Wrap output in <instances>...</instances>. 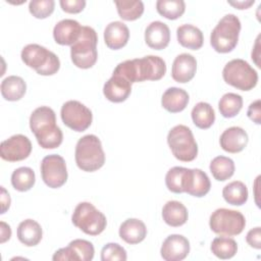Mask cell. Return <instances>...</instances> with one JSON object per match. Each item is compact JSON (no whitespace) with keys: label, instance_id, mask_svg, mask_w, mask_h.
Wrapping results in <instances>:
<instances>
[{"label":"cell","instance_id":"1","mask_svg":"<svg viewBox=\"0 0 261 261\" xmlns=\"http://www.w3.org/2000/svg\"><path fill=\"white\" fill-rule=\"evenodd\" d=\"M165 72V61L161 57L154 55L125 60L117 64L113 70V74L121 75L132 84L145 81H158L162 79Z\"/></svg>","mask_w":261,"mask_h":261},{"label":"cell","instance_id":"2","mask_svg":"<svg viewBox=\"0 0 261 261\" xmlns=\"http://www.w3.org/2000/svg\"><path fill=\"white\" fill-rule=\"evenodd\" d=\"M30 127L43 149H55L61 145L63 134L56 124V115L52 108H36L30 117Z\"/></svg>","mask_w":261,"mask_h":261},{"label":"cell","instance_id":"3","mask_svg":"<svg viewBox=\"0 0 261 261\" xmlns=\"http://www.w3.org/2000/svg\"><path fill=\"white\" fill-rule=\"evenodd\" d=\"M75 163L80 169L93 172L100 169L105 163V153L100 139L95 135H86L75 146Z\"/></svg>","mask_w":261,"mask_h":261},{"label":"cell","instance_id":"4","mask_svg":"<svg viewBox=\"0 0 261 261\" xmlns=\"http://www.w3.org/2000/svg\"><path fill=\"white\" fill-rule=\"evenodd\" d=\"M241 21L234 14L224 15L212 30L210 44L218 53H228L238 45Z\"/></svg>","mask_w":261,"mask_h":261},{"label":"cell","instance_id":"5","mask_svg":"<svg viewBox=\"0 0 261 261\" xmlns=\"http://www.w3.org/2000/svg\"><path fill=\"white\" fill-rule=\"evenodd\" d=\"M98 37L96 31L88 25H83L79 40L70 46V57L72 63L83 69L92 67L98 58Z\"/></svg>","mask_w":261,"mask_h":261},{"label":"cell","instance_id":"6","mask_svg":"<svg viewBox=\"0 0 261 261\" xmlns=\"http://www.w3.org/2000/svg\"><path fill=\"white\" fill-rule=\"evenodd\" d=\"M21 60L41 75L55 74L60 68V60L55 53L38 44H29L21 50Z\"/></svg>","mask_w":261,"mask_h":261},{"label":"cell","instance_id":"7","mask_svg":"<svg viewBox=\"0 0 261 261\" xmlns=\"http://www.w3.org/2000/svg\"><path fill=\"white\" fill-rule=\"evenodd\" d=\"M71 221L73 225L90 236L100 234L107 225L106 216L90 202H81L76 205Z\"/></svg>","mask_w":261,"mask_h":261},{"label":"cell","instance_id":"8","mask_svg":"<svg viewBox=\"0 0 261 261\" xmlns=\"http://www.w3.org/2000/svg\"><path fill=\"white\" fill-rule=\"evenodd\" d=\"M167 143L173 156L179 161H193L198 154V145L192 130L184 125L173 126L167 135Z\"/></svg>","mask_w":261,"mask_h":261},{"label":"cell","instance_id":"9","mask_svg":"<svg viewBox=\"0 0 261 261\" xmlns=\"http://www.w3.org/2000/svg\"><path fill=\"white\" fill-rule=\"evenodd\" d=\"M224 82L238 90L250 91L258 82L257 71L244 59H232L227 62L222 70Z\"/></svg>","mask_w":261,"mask_h":261},{"label":"cell","instance_id":"10","mask_svg":"<svg viewBox=\"0 0 261 261\" xmlns=\"http://www.w3.org/2000/svg\"><path fill=\"white\" fill-rule=\"evenodd\" d=\"M209 225L211 230L219 236L233 237L244 230L246 219L240 211L219 208L210 215Z\"/></svg>","mask_w":261,"mask_h":261},{"label":"cell","instance_id":"11","mask_svg":"<svg viewBox=\"0 0 261 261\" xmlns=\"http://www.w3.org/2000/svg\"><path fill=\"white\" fill-rule=\"evenodd\" d=\"M63 123L75 132L86 130L92 123V111L83 103L76 100L65 102L60 111Z\"/></svg>","mask_w":261,"mask_h":261},{"label":"cell","instance_id":"12","mask_svg":"<svg viewBox=\"0 0 261 261\" xmlns=\"http://www.w3.org/2000/svg\"><path fill=\"white\" fill-rule=\"evenodd\" d=\"M42 179L51 189L62 187L67 180V168L63 157L57 154L47 155L41 162Z\"/></svg>","mask_w":261,"mask_h":261},{"label":"cell","instance_id":"13","mask_svg":"<svg viewBox=\"0 0 261 261\" xmlns=\"http://www.w3.org/2000/svg\"><path fill=\"white\" fill-rule=\"evenodd\" d=\"M32 152V143L23 135L17 134L4 140L0 146L1 158L5 161L16 162L30 156Z\"/></svg>","mask_w":261,"mask_h":261},{"label":"cell","instance_id":"14","mask_svg":"<svg viewBox=\"0 0 261 261\" xmlns=\"http://www.w3.org/2000/svg\"><path fill=\"white\" fill-rule=\"evenodd\" d=\"M95 249L91 242L76 239L71 241L67 247L57 250L52 259L54 261L77 260V261H91L94 258Z\"/></svg>","mask_w":261,"mask_h":261},{"label":"cell","instance_id":"15","mask_svg":"<svg viewBox=\"0 0 261 261\" xmlns=\"http://www.w3.org/2000/svg\"><path fill=\"white\" fill-rule=\"evenodd\" d=\"M190 253V242L181 234H170L162 243L160 254L165 261L184 260Z\"/></svg>","mask_w":261,"mask_h":261},{"label":"cell","instance_id":"16","mask_svg":"<svg viewBox=\"0 0 261 261\" xmlns=\"http://www.w3.org/2000/svg\"><path fill=\"white\" fill-rule=\"evenodd\" d=\"M211 182L208 175L199 168H188L185 179V193L194 197H204L210 191Z\"/></svg>","mask_w":261,"mask_h":261},{"label":"cell","instance_id":"17","mask_svg":"<svg viewBox=\"0 0 261 261\" xmlns=\"http://www.w3.org/2000/svg\"><path fill=\"white\" fill-rule=\"evenodd\" d=\"M197 60L189 53H181L177 55L172 63L171 76L172 79L180 84L190 82L196 73Z\"/></svg>","mask_w":261,"mask_h":261},{"label":"cell","instance_id":"18","mask_svg":"<svg viewBox=\"0 0 261 261\" xmlns=\"http://www.w3.org/2000/svg\"><path fill=\"white\" fill-rule=\"evenodd\" d=\"M130 92L132 83L125 77L113 73L103 87V94L106 99L114 103L125 101L130 95Z\"/></svg>","mask_w":261,"mask_h":261},{"label":"cell","instance_id":"19","mask_svg":"<svg viewBox=\"0 0 261 261\" xmlns=\"http://www.w3.org/2000/svg\"><path fill=\"white\" fill-rule=\"evenodd\" d=\"M83 25L74 19L65 18L57 22L53 29V37L59 45L72 46L80 38Z\"/></svg>","mask_w":261,"mask_h":261},{"label":"cell","instance_id":"20","mask_svg":"<svg viewBox=\"0 0 261 261\" xmlns=\"http://www.w3.org/2000/svg\"><path fill=\"white\" fill-rule=\"evenodd\" d=\"M170 41V31L166 23L155 20L152 21L145 31L146 44L155 50L166 48Z\"/></svg>","mask_w":261,"mask_h":261},{"label":"cell","instance_id":"21","mask_svg":"<svg viewBox=\"0 0 261 261\" xmlns=\"http://www.w3.org/2000/svg\"><path fill=\"white\" fill-rule=\"evenodd\" d=\"M249 141L248 134L240 126L226 128L220 136V147L228 153H239L245 149Z\"/></svg>","mask_w":261,"mask_h":261},{"label":"cell","instance_id":"22","mask_svg":"<svg viewBox=\"0 0 261 261\" xmlns=\"http://www.w3.org/2000/svg\"><path fill=\"white\" fill-rule=\"evenodd\" d=\"M129 30L122 21H111L104 30V41L108 48L118 50L127 44Z\"/></svg>","mask_w":261,"mask_h":261},{"label":"cell","instance_id":"23","mask_svg":"<svg viewBox=\"0 0 261 261\" xmlns=\"http://www.w3.org/2000/svg\"><path fill=\"white\" fill-rule=\"evenodd\" d=\"M147 236L145 223L137 218H128L119 226V237L125 243L136 245L144 241Z\"/></svg>","mask_w":261,"mask_h":261},{"label":"cell","instance_id":"24","mask_svg":"<svg viewBox=\"0 0 261 261\" xmlns=\"http://www.w3.org/2000/svg\"><path fill=\"white\" fill-rule=\"evenodd\" d=\"M189 99V94L184 89L171 87L163 93L161 104L168 112L177 113L187 107Z\"/></svg>","mask_w":261,"mask_h":261},{"label":"cell","instance_id":"25","mask_svg":"<svg viewBox=\"0 0 261 261\" xmlns=\"http://www.w3.org/2000/svg\"><path fill=\"white\" fill-rule=\"evenodd\" d=\"M178 43L188 49L198 50L203 46L204 37L201 30L193 24H181L176 30Z\"/></svg>","mask_w":261,"mask_h":261},{"label":"cell","instance_id":"26","mask_svg":"<svg viewBox=\"0 0 261 261\" xmlns=\"http://www.w3.org/2000/svg\"><path fill=\"white\" fill-rule=\"evenodd\" d=\"M188 217L189 214L186 206L178 201H168L162 208V218L169 226H181L187 222Z\"/></svg>","mask_w":261,"mask_h":261},{"label":"cell","instance_id":"27","mask_svg":"<svg viewBox=\"0 0 261 261\" xmlns=\"http://www.w3.org/2000/svg\"><path fill=\"white\" fill-rule=\"evenodd\" d=\"M17 239L18 241L28 247L37 246L43 236L41 225L33 219H25L18 224L17 227Z\"/></svg>","mask_w":261,"mask_h":261},{"label":"cell","instance_id":"28","mask_svg":"<svg viewBox=\"0 0 261 261\" xmlns=\"http://www.w3.org/2000/svg\"><path fill=\"white\" fill-rule=\"evenodd\" d=\"M1 95L7 101L20 100L27 91L25 82L17 75H9L1 82Z\"/></svg>","mask_w":261,"mask_h":261},{"label":"cell","instance_id":"29","mask_svg":"<svg viewBox=\"0 0 261 261\" xmlns=\"http://www.w3.org/2000/svg\"><path fill=\"white\" fill-rule=\"evenodd\" d=\"M192 119L194 124L202 129L209 128L215 121V112L212 106L206 102L197 103L192 109Z\"/></svg>","mask_w":261,"mask_h":261},{"label":"cell","instance_id":"30","mask_svg":"<svg viewBox=\"0 0 261 261\" xmlns=\"http://www.w3.org/2000/svg\"><path fill=\"white\" fill-rule=\"evenodd\" d=\"M248 189L243 181L234 180L227 184L222 190L223 199L230 205L242 206L248 200Z\"/></svg>","mask_w":261,"mask_h":261},{"label":"cell","instance_id":"31","mask_svg":"<svg viewBox=\"0 0 261 261\" xmlns=\"http://www.w3.org/2000/svg\"><path fill=\"white\" fill-rule=\"evenodd\" d=\"M210 171L216 180L224 181L234 173V163L232 159L225 156H217L210 162Z\"/></svg>","mask_w":261,"mask_h":261},{"label":"cell","instance_id":"32","mask_svg":"<svg viewBox=\"0 0 261 261\" xmlns=\"http://www.w3.org/2000/svg\"><path fill=\"white\" fill-rule=\"evenodd\" d=\"M210 249L217 258L230 259L238 252V244L233 239L221 236L212 241Z\"/></svg>","mask_w":261,"mask_h":261},{"label":"cell","instance_id":"33","mask_svg":"<svg viewBox=\"0 0 261 261\" xmlns=\"http://www.w3.org/2000/svg\"><path fill=\"white\" fill-rule=\"evenodd\" d=\"M118 15L127 21L140 18L144 12V3L141 0H116L114 1Z\"/></svg>","mask_w":261,"mask_h":261},{"label":"cell","instance_id":"34","mask_svg":"<svg viewBox=\"0 0 261 261\" xmlns=\"http://www.w3.org/2000/svg\"><path fill=\"white\" fill-rule=\"evenodd\" d=\"M36 181V175L31 167L22 166L16 168L11 174V185L19 192L31 190Z\"/></svg>","mask_w":261,"mask_h":261},{"label":"cell","instance_id":"35","mask_svg":"<svg viewBox=\"0 0 261 261\" xmlns=\"http://www.w3.org/2000/svg\"><path fill=\"white\" fill-rule=\"evenodd\" d=\"M242 107L243 98L241 95L236 93L224 94L218 102V109L220 114L225 118H231L238 115Z\"/></svg>","mask_w":261,"mask_h":261},{"label":"cell","instance_id":"36","mask_svg":"<svg viewBox=\"0 0 261 261\" xmlns=\"http://www.w3.org/2000/svg\"><path fill=\"white\" fill-rule=\"evenodd\" d=\"M156 9L165 18L176 19L185 13L186 4L184 0H158Z\"/></svg>","mask_w":261,"mask_h":261},{"label":"cell","instance_id":"37","mask_svg":"<svg viewBox=\"0 0 261 261\" xmlns=\"http://www.w3.org/2000/svg\"><path fill=\"white\" fill-rule=\"evenodd\" d=\"M188 168L181 166H174L170 168L165 175V185L167 189L175 194L185 193V179Z\"/></svg>","mask_w":261,"mask_h":261},{"label":"cell","instance_id":"38","mask_svg":"<svg viewBox=\"0 0 261 261\" xmlns=\"http://www.w3.org/2000/svg\"><path fill=\"white\" fill-rule=\"evenodd\" d=\"M55 2L53 0H32L29 4V10L36 18H46L54 11Z\"/></svg>","mask_w":261,"mask_h":261},{"label":"cell","instance_id":"39","mask_svg":"<svg viewBox=\"0 0 261 261\" xmlns=\"http://www.w3.org/2000/svg\"><path fill=\"white\" fill-rule=\"evenodd\" d=\"M127 259L126 251L123 247L116 243L106 244L101 251V260L102 261H125Z\"/></svg>","mask_w":261,"mask_h":261},{"label":"cell","instance_id":"40","mask_svg":"<svg viewBox=\"0 0 261 261\" xmlns=\"http://www.w3.org/2000/svg\"><path fill=\"white\" fill-rule=\"evenodd\" d=\"M60 6L67 13H79L86 6L85 0H60Z\"/></svg>","mask_w":261,"mask_h":261},{"label":"cell","instance_id":"41","mask_svg":"<svg viewBox=\"0 0 261 261\" xmlns=\"http://www.w3.org/2000/svg\"><path fill=\"white\" fill-rule=\"evenodd\" d=\"M247 115L256 124L261 123V101H260V99L255 100L254 102H252L249 105L248 110H247Z\"/></svg>","mask_w":261,"mask_h":261},{"label":"cell","instance_id":"42","mask_svg":"<svg viewBox=\"0 0 261 261\" xmlns=\"http://www.w3.org/2000/svg\"><path fill=\"white\" fill-rule=\"evenodd\" d=\"M246 241L250 247L254 249H261V227L257 226L248 231L246 236Z\"/></svg>","mask_w":261,"mask_h":261},{"label":"cell","instance_id":"43","mask_svg":"<svg viewBox=\"0 0 261 261\" xmlns=\"http://www.w3.org/2000/svg\"><path fill=\"white\" fill-rule=\"evenodd\" d=\"M10 206V197L4 187H1V214L5 213Z\"/></svg>","mask_w":261,"mask_h":261},{"label":"cell","instance_id":"44","mask_svg":"<svg viewBox=\"0 0 261 261\" xmlns=\"http://www.w3.org/2000/svg\"><path fill=\"white\" fill-rule=\"evenodd\" d=\"M0 233H1V240L0 242L3 244L5 243L6 241H8L11 237V228L10 226L5 223L4 221H1L0 222Z\"/></svg>","mask_w":261,"mask_h":261},{"label":"cell","instance_id":"45","mask_svg":"<svg viewBox=\"0 0 261 261\" xmlns=\"http://www.w3.org/2000/svg\"><path fill=\"white\" fill-rule=\"evenodd\" d=\"M254 0H250V1H237V2H232V1H228V4L237 7L238 9H247L249 8L251 5L254 4Z\"/></svg>","mask_w":261,"mask_h":261}]
</instances>
